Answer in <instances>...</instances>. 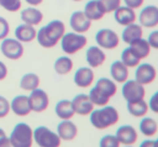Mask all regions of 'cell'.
Instances as JSON below:
<instances>
[{
	"instance_id": "cell-13",
	"label": "cell",
	"mask_w": 158,
	"mask_h": 147,
	"mask_svg": "<svg viewBox=\"0 0 158 147\" xmlns=\"http://www.w3.org/2000/svg\"><path fill=\"white\" fill-rule=\"evenodd\" d=\"M73 107H74L75 114H78L79 116H89L93 109H94V105L91 102L90 97L88 94H77L74 99L72 100Z\"/></svg>"
},
{
	"instance_id": "cell-6",
	"label": "cell",
	"mask_w": 158,
	"mask_h": 147,
	"mask_svg": "<svg viewBox=\"0 0 158 147\" xmlns=\"http://www.w3.org/2000/svg\"><path fill=\"white\" fill-rule=\"evenodd\" d=\"M33 137L34 142L40 147H59L62 142L57 133L44 125L33 130Z\"/></svg>"
},
{
	"instance_id": "cell-36",
	"label": "cell",
	"mask_w": 158,
	"mask_h": 147,
	"mask_svg": "<svg viewBox=\"0 0 158 147\" xmlns=\"http://www.w3.org/2000/svg\"><path fill=\"white\" fill-rule=\"evenodd\" d=\"M10 102L5 96L0 95V119L6 118L10 114Z\"/></svg>"
},
{
	"instance_id": "cell-26",
	"label": "cell",
	"mask_w": 158,
	"mask_h": 147,
	"mask_svg": "<svg viewBox=\"0 0 158 147\" xmlns=\"http://www.w3.org/2000/svg\"><path fill=\"white\" fill-rule=\"evenodd\" d=\"M55 114L61 120H70L75 116V110L73 107L72 101L62 100L55 105Z\"/></svg>"
},
{
	"instance_id": "cell-43",
	"label": "cell",
	"mask_w": 158,
	"mask_h": 147,
	"mask_svg": "<svg viewBox=\"0 0 158 147\" xmlns=\"http://www.w3.org/2000/svg\"><path fill=\"white\" fill-rule=\"evenodd\" d=\"M26 3L31 5V7H37V6H40L42 2H44V0H25Z\"/></svg>"
},
{
	"instance_id": "cell-37",
	"label": "cell",
	"mask_w": 158,
	"mask_h": 147,
	"mask_svg": "<svg viewBox=\"0 0 158 147\" xmlns=\"http://www.w3.org/2000/svg\"><path fill=\"white\" fill-rule=\"evenodd\" d=\"M10 33V25L9 22L5 18L0 16V40L5 39L8 37Z\"/></svg>"
},
{
	"instance_id": "cell-11",
	"label": "cell",
	"mask_w": 158,
	"mask_h": 147,
	"mask_svg": "<svg viewBox=\"0 0 158 147\" xmlns=\"http://www.w3.org/2000/svg\"><path fill=\"white\" fill-rule=\"evenodd\" d=\"M134 77H135L136 81L140 82L141 84L147 86V84H153L156 80L157 70H156L155 66L149 63L139 64V65L136 66Z\"/></svg>"
},
{
	"instance_id": "cell-19",
	"label": "cell",
	"mask_w": 158,
	"mask_h": 147,
	"mask_svg": "<svg viewBox=\"0 0 158 147\" xmlns=\"http://www.w3.org/2000/svg\"><path fill=\"white\" fill-rule=\"evenodd\" d=\"M56 133L60 136L62 141L65 142H69L73 141L78 134V128L73 121L70 120H62L61 122L57 125L56 128Z\"/></svg>"
},
{
	"instance_id": "cell-23",
	"label": "cell",
	"mask_w": 158,
	"mask_h": 147,
	"mask_svg": "<svg viewBox=\"0 0 158 147\" xmlns=\"http://www.w3.org/2000/svg\"><path fill=\"white\" fill-rule=\"evenodd\" d=\"M84 13L91 22L93 21H100L104 18L105 12L102 8L99 0H90L86 6H85Z\"/></svg>"
},
{
	"instance_id": "cell-9",
	"label": "cell",
	"mask_w": 158,
	"mask_h": 147,
	"mask_svg": "<svg viewBox=\"0 0 158 147\" xmlns=\"http://www.w3.org/2000/svg\"><path fill=\"white\" fill-rule=\"evenodd\" d=\"M95 41L101 49L114 50L119 46V36L113 29L102 28L95 34Z\"/></svg>"
},
{
	"instance_id": "cell-22",
	"label": "cell",
	"mask_w": 158,
	"mask_h": 147,
	"mask_svg": "<svg viewBox=\"0 0 158 147\" xmlns=\"http://www.w3.org/2000/svg\"><path fill=\"white\" fill-rule=\"evenodd\" d=\"M14 35H15V38L23 42H31L36 39V35H37V29L35 28V26L33 25H28V24H23L19 25L15 28V31H14Z\"/></svg>"
},
{
	"instance_id": "cell-34",
	"label": "cell",
	"mask_w": 158,
	"mask_h": 147,
	"mask_svg": "<svg viewBox=\"0 0 158 147\" xmlns=\"http://www.w3.org/2000/svg\"><path fill=\"white\" fill-rule=\"evenodd\" d=\"M105 14L113 13L121 6V0H99Z\"/></svg>"
},
{
	"instance_id": "cell-39",
	"label": "cell",
	"mask_w": 158,
	"mask_h": 147,
	"mask_svg": "<svg viewBox=\"0 0 158 147\" xmlns=\"http://www.w3.org/2000/svg\"><path fill=\"white\" fill-rule=\"evenodd\" d=\"M147 42L153 49H158V31H153L147 37Z\"/></svg>"
},
{
	"instance_id": "cell-31",
	"label": "cell",
	"mask_w": 158,
	"mask_h": 147,
	"mask_svg": "<svg viewBox=\"0 0 158 147\" xmlns=\"http://www.w3.org/2000/svg\"><path fill=\"white\" fill-rule=\"evenodd\" d=\"M54 70L57 75L64 76L68 75L73 70L74 67V63H73L72 59L68 56H61L54 62Z\"/></svg>"
},
{
	"instance_id": "cell-16",
	"label": "cell",
	"mask_w": 158,
	"mask_h": 147,
	"mask_svg": "<svg viewBox=\"0 0 158 147\" xmlns=\"http://www.w3.org/2000/svg\"><path fill=\"white\" fill-rule=\"evenodd\" d=\"M10 108L15 116L26 117L31 112V103L27 95H16L10 103Z\"/></svg>"
},
{
	"instance_id": "cell-29",
	"label": "cell",
	"mask_w": 158,
	"mask_h": 147,
	"mask_svg": "<svg viewBox=\"0 0 158 147\" xmlns=\"http://www.w3.org/2000/svg\"><path fill=\"white\" fill-rule=\"evenodd\" d=\"M127 109L131 116L135 118H142L146 116L148 112V105L144 99L136 102H127Z\"/></svg>"
},
{
	"instance_id": "cell-5",
	"label": "cell",
	"mask_w": 158,
	"mask_h": 147,
	"mask_svg": "<svg viewBox=\"0 0 158 147\" xmlns=\"http://www.w3.org/2000/svg\"><path fill=\"white\" fill-rule=\"evenodd\" d=\"M61 48L67 55H73L79 52L88 43V39L84 34L78 33H65L61 38Z\"/></svg>"
},
{
	"instance_id": "cell-32",
	"label": "cell",
	"mask_w": 158,
	"mask_h": 147,
	"mask_svg": "<svg viewBox=\"0 0 158 147\" xmlns=\"http://www.w3.org/2000/svg\"><path fill=\"white\" fill-rule=\"evenodd\" d=\"M120 61L127 66L128 68L136 67L141 63V59L131 51V49L128 47L121 52V59Z\"/></svg>"
},
{
	"instance_id": "cell-18",
	"label": "cell",
	"mask_w": 158,
	"mask_h": 147,
	"mask_svg": "<svg viewBox=\"0 0 158 147\" xmlns=\"http://www.w3.org/2000/svg\"><path fill=\"white\" fill-rule=\"evenodd\" d=\"M86 61L89 64V67H101L106 61V54L99 46H91L86 52Z\"/></svg>"
},
{
	"instance_id": "cell-45",
	"label": "cell",
	"mask_w": 158,
	"mask_h": 147,
	"mask_svg": "<svg viewBox=\"0 0 158 147\" xmlns=\"http://www.w3.org/2000/svg\"><path fill=\"white\" fill-rule=\"evenodd\" d=\"M73 1H75V2H79V1H82V0H73Z\"/></svg>"
},
{
	"instance_id": "cell-25",
	"label": "cell",
	"mask_w": 158,
	"mask_h": 147,
	"mask_svg": "<svg viewBox=\"0 0 158 147\" xmlns=\"http://www.w3.org/2000/svg\"><path fill=\"white\" fill-rule=\"evenodd\" d=\"M129 48L131 49V51L139 57L140 59H146L149 54H151V46L148 44L146 39L144 38H139L135 39L129 44Z\"/></svg>"
},
{
	"instance_id": "cell-21",
	"label": "cell",
	"mask_w": 158,
	"mask_h": 147,
	"mask_svg": "<svg viewBox=\"0 0 158 147\" xmlns=\"http://www.w3.org/2000/svg\"><path fill=\"white\" fill-rule=\"evenodd\" d=\"M110 76L117 84H123L129 78V68L121 61H115L110 65Z\"/></svg>"
},
{
	"instance_id": "cell-44",
	"label": "cell",
	"mask_w": 158,
	"mask_h": 147,
	"mask_svg": "<svg viewBox=\"0 0 158 147\" xmlns=\"http://www.w3.org/2000/svg\"><path fill=\"white\" fill-rule=\"evenodd\" d=\"M156 142L157 141H149V140H147V141H144L143 143H141V145L140 146L141 147H148V146H155L156 145Z\"/></svg>"
},
{
	"instance_id": "cell-38",
	"label": "cell",
	"mask_w": 158,
	"mask_h": 147,
	"mask_svg": "<svg viewBox=\"0 0 158 147\" xmlns=\"http://www.w3.org/2000/svg\"><path fill=\"white\" fill-rule=\"evenodd\" d=\"M148 108L154 112V114H157L158 112V92H155L152 97L149 99L148 102Z\"/></svg>"
},
{
	"instance_id": "cell-28",
	"label": "cell",
	"mask_w": 158,
	"mask_h": 147,
	"mask_svg": "<svg viewBox=\"0 0 158 147\" xmlns=\"http://www.w3.org/2000/svg\"><path fill=\"white\" fill-rule=\"evenodd\" d=\"M139 129L141 133L147 137L155 136L158 132V125L157 121L152 117H142L140 123H139Z\"/></svg>"
},
{
	"instance_id": "cell-24",
	"label": "cell",
	"mask_w": 158,
	"mask_h": 147,
	"mask_svg": "<svg viewBox=\"0 0 158 147\" xmlns=\"http://www.w3.org/2000/svg\"><path fill=\"white\" fill-rule=\"evenodd\" d=\"M21 20L23 21V23L28 25H39L44 20V14L40 10H38L37 8H26L21 12Z\"/></svg>"
},
{
	"instance_id": "cell-20",
	"label": "cell",
	"mask_w": 158,
	"mask_h": 147,
	"mask_svg": "<svg viewBox=\"0 0 158 147\" xmlns=\"http://www.w3.org/2000/svg\"><path fill=\"white\" fill-rule=\"evenodd\" d=\"M113 13H114V18L117 24L121 25V26H127L136 21V14L134 10L127 6H120Z\"/></svg>"
},
{
	"instance_id": "cell-17",
	"label": "cell",
	"mask_w": 158,
	"mask_h": 147,
	"mask_svg": "<svg viewBox=\"0 0 158 147\" xmlns=\"http://www.w3.org/2000/svg\"><path fill=\"white\" fill-rule=\"evenodd\" d=\"M94 81V72L91 67H80L74 75V82L78 88H89Z\"/></svg>"
},
{
	"instance_id": "cell-12",
	"label": "cell",
	"mask_w": 158,
	"mask_h": 147,
	"mask_svg": "<svg viewBox=\"0 0 158 147\" xmlns=\"http://www.w3.org/2000/svg\"><path fill=\"white\" fill-rule=\"evenodd\" d=\"M139 24L145 28H155L158 25V7L149 5L143 8L139 15Z\"/></svg>"
},
{
	"instance_id": "cell-30",
	"label": "cell",
	"mask_w": 158,
	"mask_h": 147,
	"mask_svg": "<svg viewBox=\"0 0 158 147\" xmlns=\"http://www.w3.org/2000/svg\"><path fill=\"white\" fill-rule=\"evenodd\" d=\"M40 78L35 72H27L21 78L20 88L24 91H33L35 89L39 88Z\"/></svg>"
},
{
	"instance_id": "cell-15",
	"label": "cell",
	"mask_w": 158,
	"mask_h": 147,
	"mask_svg": "<svg viewBox=\"0 0 158 147\" xmlns=\"http://www.w3.org/2000/svg\"><path fill=\"white\" fill-rule=\"evenodd\" d=\"M115 135H116L118 142L125 146L134 145L138 141V132H136L135 128L130 125H123L119 127Z\"/></svg>"
},
{
	"instance_id": "cell-1",
	"label": "cell",
	"mask_w": 158,
	"mask_h": 147,
	"mask_svg": "<svg viewBox=\"0 0 158 147\" xmlns=\"http://www.w3.org/2000/svg\"><path fill=\"white\" fill-rule=\"evenodd\" d=\"M65 31V24L62 21L53 20L37 31L36 39L40 47L44 49H52L59 43Z\"/></svg>"
},
{
	"instance_id": "cell-7",
	"label": "cell",
	"mask_w": 158,
	"mask_h": 147,
	"mask_svg": "<svg viewBox=\"0 0 158 147\" xmlns=\"http://www.w3.org/2000/svg\"><path fill=\"white\" fill-rule=\"evenodd\" d=\"M0 51L5 57L11 61L20 59L24 54V47L16 38H5L0 44Z\"/></svg>"
},
{
	"instance_id": "cell-33",
	"label": "cell",
	"mask_w": 158,
	"mask_h": 147,
	"mask_svg": "<svg viewBox=\"0 0 158 147\" xmlns=\"http://www.w3.org/2000/svg\"><path fill=\"white\" fill-rule=\"evenodd\" d=\"M0 7L7 10L8 12H18L22 8L21 0H0Z\"/></svg>"
},
{
	"instance_id": "cell-10",
	"label": "cell",
	"mask_w": 158,
	"mask_h": 147,
	"mask_svg": "<svg viewBox=\"0 0 158 147\" xmlns=\"http://www.w3.org/2000/svg\"><path fill=\"white\" fill-rule=\"evenodd\" d=\"M29 103H31V112H42L44 110L48 109L49 104H50V100H49V95L42 89H35V90L31 91V94L28 96Z\"/></svg>"
},
{
	"instance_id": "cell-42",
	"label": "cell",
	"mask_w": 158,
	"mask_h": 147,
	"mask_svg": "<svg viewBox=\"0 0 158 147\" xmlns=\"http://www.w3.org/2000/svg\"><path fill=\"white\" fill-rule=\"evenodd\" d=\"M8 76V67L3 62L0 61V81H2Z\"/></svg>"
},
{
	"instance_id": "cell-8",
	"label": "cell",
	"mask_w": 158,
	"mask_h": 147,
	"mask_svg": "<svg viewBox=\"0 0 158 147\" xmlns=\"http://www.w3.org/2000/svg\"><path fill=\"white\" fill-rule=\"evenodd\" d=\"M121 94L126 102H136L145 97V88L135 79L126 80L121 89Z\"/></svg>"
},
{
	"instance_id": "cell-41",
	"label": "cell",
	"mask_w": 158,
	"mask_h": 147,
	"mask_svg": "<svg viewBox=\"0 0 158 147\" xmlns=\"http://www.w3.org/2000/svg\"><path fill=\"white\" fill-rule=\"evenodd\" d=\"M10 142L7 133L3 129L0 128V147H9Z\"/></svg>"
},
{
	"instance_id": "cell-4",
	"label": "cell",
	"mask_w": 158,
	"mask_h": 147,
	"mask_svg": "<svg viewBox=\"0 0 158 147\" xmlns=\"http://www.w3.org/2000/svg\"><path fill=\"white\" fill-rule=\"evenodd\" d=\"M9 142L13 147H31L34 142L31 127L25 122H19L10 134Z\"/></svg>"
},
{
	"instance_id": "cell-14",
	"label": "cell",
	"mask_w": 158,
	"mask_h": 147,
	"mask_svg": "<svg viewBox=\"0 0 158 147\" xmlns=\"http://www.w3.org/2000/svg\"><path fill=\"white\" fill-rule=\"evenodd\" d=\"M69 25L75 33L85 34L91 28L92 22L85 15L84 11H75L70 15Z\"/></svg>"
},
{
	"instance_id": "cell-3",
	"label": "cell",
	"mask_w": 158,
	"mask_h": 147,
	"mask_svg": "<svg viewBox=\"0 0 158 147\" xmlns=\"http://www.w3.org/2000/svg\"><path fill=\"white\" fill-rule=\"evenodd\" d=\"M119 121V112L114 106H102L99 109H93L90 114V122L98 130H105L113 127Z\"/></svg>"
},
{
	"instance_id": "cell-40",
	"label": "cell",
	"mask_w": 158,
	"mask_h": 147,
	"mask_svg": "<svg viewBox=\"0 0 158 147\" xmlns=\"http://www.w3.org/2000/svg\"><path fill=\"white\" fill-rule=\"evenodd\" d=\"M123 2L127 7L131 8V9H140L142 5L144 3V0H123Z\"/></svg>"
},
{
	"instance_id": "cell-27",
	"label": "cell",
	"mask_w": 158,
	"mask_h": 147,
	"mask_svg": "<svg viewBox=\"0 0 158 147\" xmlns=\"http://www.w3.org/2000/svg\"><path fill=\"white\" fill-rule=\"evenodd\" d=\"M121 37H123L125 43L130 44L133 40L143 37V27L140 24H136L135 22L130 25H127L126 28L123 31Z\"/></svg>"
},
{
	"instance_id": "cell-35",
	"label": "cell",
	"mask_w": 158,
	"mask_h": 147,
	"mask_svg": "<svg viewBox=\"0 0 158 147\" xmlns=\"http://www.w3.org/2000/svg\"><path fill=\"white\" fill-rule=\"evenodd\" d=\"M100 147H118L120 143L118 142L116 135L106 134L100 140Z\"/></svg>"
},
{
	"instance_id": "cell-2",
	"label": "cell",
	"mask_w": 158,
	"mask_h": 147,
	"mask_svg": "<svg viewBox=\"0 0 158 147\" xmlns=\"http://www.w3.org/2000/svg\"><path fill=\"white\" fill-rule=\"evenodd\" d=\"M117 93V84L113 79L106 77H102L95 82L94 88H92L89 92V97L93 105L105 106L110 103V99L115 96Z\"/></svg>"
}]
</instances>
